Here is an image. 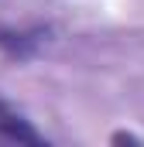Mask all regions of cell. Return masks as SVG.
I'll list each match as a JSON object with an SVG mask.
<instances>
[{"label":"cell","mask_w":144,"mask_h":147,"mask_svg":"<svg viewBox=\"0 0 144 147\" xmlns=\"http://www.w3.org/2000/svg\"><path fill=\"white\" fill-rule=\"evenodd\" d=\"M110 144H141V137H134V134H124V130H120V134H113V137H110Z\"/></svg>","instance_id":"cell-2"},{"label":"cell","mask_w":144,"mask_h":147,"mask_svg":"<svg viewBox=\"0 0 144 147\" xmlns=\"http://www.w3.org/2000/svg\"><path fill=\"white\" fill-rule=\"evenodd\" d=\"M48 41V28H0V51L14 62H28Z\"/></svg>","instance_id":"cell-1"}]
</instances>
